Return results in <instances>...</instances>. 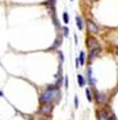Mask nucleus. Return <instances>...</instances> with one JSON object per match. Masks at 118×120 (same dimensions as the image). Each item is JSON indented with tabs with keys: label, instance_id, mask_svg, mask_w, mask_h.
<instances>
[{
	"label": "nucleus",
	"instance_id": "nucleus-1",
	"mask_svg": "<svg viewBox=\"0 0 118 120\" xmlns=\"http://www.w3.org/2000/svg\"><path fill=\"white\" fill-rule=\"evenodd\" d=\"M52 100H60V91L59 90H46L39 96V102L42 104H49Z\"/></svg>",
	"mask_w": 118,
	"mask_h": 120
},
{
	"label": "nucleus",
	"instance_id": "nucleus-2",
	"mask_svg": "<svg viewBox=\"0 0 118 120\" xmlns=\"http://www.w3.org/2000/svg\"><path fill=\"white\" fill-rule=\"evenodd\" d=\"M87 44H88V48H89L90 50L100 48V45H98V41H97L96 38H93V37H89V38L87 40Z\"/></svg>",
	"mask_w": 118,
	"mask_h": 120
},
{
	"label": "nucleus",
	"instance_id": "nucleus-3",
	"mask_svg": "<svg viewBox=\"0 0 118 120\" xmlns=\"http://www.w3.org/2000/svg\"><path fill=\"white\" fill-rule=\"evenodd\" d=\"M97 117H98V120H109L110 119V113L106 109H100L97 112Z\"/></svg>",
	"mask_w": 118,
	"mask_h": 120
},
{
	"label": "nucleus",
	"instance_id": "nucleus-4",
	"mask_svg": "<svg viewBox=\"0 0 118 120\" xmlns=\"http://www.w3.org/2000/svg\"><path fill=\"white\" fill-rule=\"evenodd\" d=\"M52 111V106L51 104H43V106L41 107V108H39V112L41 113H45V115H47V113H50Z\"/></svg>",
	"mask_w": 118,
	"mask_h": 120
},
{
	"label": "nucleus",
	"instance_id": "nucleus-5",
	"mask_svg": "<svg viewBox=\"0 0 118 120\" xmlns=\"http://www.w3.org/2000/svg\"><path fill=\"white\" fill-rule=\"evenodd\" d=\"M87 28H88V30H89L90 33H97L98 32V28L96 26V24H94L93 21H87Z\"/></svg>",
	"mask_w": 118,
	"mask_h": 120
},
{
	"label": "nucleus",
	"instance_id": "nucleus-6",
	"mask_svg": "<svg viewBox=\"0 0 118 120\" xmlns=\"http://www.w3.org/2000/svg\"><path fill=\"white\" fill-rule=\"evenodd\" d=\"M105 100H106V96H105V94H102V92H96V102L98 103V104H101V103H105Z\"/></svg>",
	"mask_w": 118,
	"mask_h": 120
},
{
	"label": "nucleus",
	"instance_id": "nucleus-7",
	"mask_svg": "<svg viewBox=\"0 0 118 120\" xmlns=\"http://www.w3.org/2000/svg\"><path fill=\"white\" fill-rule=\"evenodd\" d=\"M100 53H101V49H100V48H97V49H93V50H90L89 58H90V60H94V58H96V57H97Z\"/></svg>",
	"mask_w": 118,
	"mask_h": 120
},
{
	"label": "nucleus",
	"instance_id": "nucleus-8",
	"mask_svg": "<svg viewBox=\"0 0 118 120\" xmlns=\"http://www.w3.org/2000/svg\"><path fill=\"white\" fill-rule=\"evenodd\" d=\"M76 25H77V28H79V29H83V26H84L83 20H81L80 16H76Z\"/></svg>",
	"mask_w": 118,
	"mask_h": 120
},
{
	"label": "nucleus",
	"instance_id": "nucleus-9",
	"mask_svg": "<svg viewBox=\"0 0 118 120\" xmlns=\"http://www.w3.org/2000/svg\"><path fill=\"white\" fill-rule=\"evenodd\" d=\"M77 83H79V86L80 87H83L84 85H85V81H84V77L83 75H77Z\"/></svg>",
	"mask_w": 118,
	"mask_h": 120
},
{
	"label": "nucleus",
	"instance_id": "nucleus-10",
	"mask_svg": "<svg viewBox=\"0 0 118 120\" xmlns=\"http://www.w3.org/2000/svg\"><path fill=\"white\" fill-rule=\"evenodd\" d=\"M85 95H87V99L88 100H92V99H93V96H92V92H90V90H87V91H85Z\"/></svg>",
	"mask_w": 118,
	"mask_h": 120
},
{
	"label": "nucleus",
	"instance_id": "nucleus-11",
	"mask_svg": "<svg viewBox=\"0 0 118 120\" xmlns=\"http://www.w3.org/2000/svg\"><path fill=\"white\" fill-rule=\"evenodd\" d=\"M79 62H80V65H84V53H80Z\"/></svg>",
	"mask_w": 118,
	"mask_h": 120
},
{
	"label": "nucleus",
	"instance_id": "nucleus-12",
	"mask_svg": "<svg viewBox=\"0 0 118 120\" xmlns=\"http://www.w3.org/2000/svg\"><path fill=\"white\" fill-rule=\"evenodd\" d=\"M63 21L66 22H68V15H67V12H64V13H63Z\"/></svg>",
	"mask_w": 118,
	"mask_h": 120
},
{
	"label": "nucleus",
	"instance_id": "nucleus-13",
	"mask_svg": "<svg viewBox=\"0 0 118 120\" xmlns=\"http://www.w3.org/2000/svg\"><path fill=\"white\" fill-rule=\"evenodd\" d=\"M63 32H64V36H68V33H69V30L67 28H63Z\"/></svg>",
	"mask_w": 118,
	"mask_h": 120
},
{
	"label": "nucleus",
	"instance_id": "nucleus-14",
	"mask_svg": "<svg viewBox=\"0 0 118 120\" xmlns=\"http://www.w3.org/2000/svg\"><path fill=\"white\" fill-rule=\"evenodd\" d=\"M79 106V100H77V96H75V107Z\"/></svg>",
	"mask_w": 118,
	"mask_h": 120
},
{
	"label": "nucleus",
	"instance_id": "nucleus-15",
	"mask_svg": "<svg viewBox=\"0 0 118 120\" xmlns=\"http://www.w3.org/2000/svg\"><path fill=\"white\" fill-rule=\"evenodd\" d=\"M64 86H66V87L68 86V81H67V78H66V81H64Z\"/></svg>",
	"mask_w": 118,
	"mask_h": 120
},
{
	"label": "nucleus",
	"instance_id": "nucleus-16",
	"mask_svg": "<svg viewBox=\"0 0 118 120\" xmlns=\"http://www.w3.org/2000/svg\"><path fill=\"white\" fill-rule=\"evenodd\" d=\"M1 95H3V92H1V91H0V96H1Z\"/></svg>",
	"mask_w": 118,
	"mask_h": 120
},
{
	"label": "nucleus",
	"instance_id": "nucleus-17",
	"mask_svg": "<svg viewBox=\"0 0 118 120\" xmlns=\"http://www.w3.org/2000/svg\"><path fill=\"white\" fill-rule=\"evenodd\" d=\"M117 54H118V48H117Z\"/></svg>",
	"mask_w": 118,
	"mask_h": 120
},
{
	"label": "nucleus",
	"instance_id": "nucleus-18",
	"mask_svg": "<svg viewBox=\"0 0 118 120\" xmlns=\"http://www.w3.org/2000/svg\"><path fill=\"white\" fill-rule=\"evenodd\" d=\"M88 1H90V0H88Z\"/></svg>",
	"mask_w": 118,
	"mask_h": 120
},
{
	"label": "nucleus",
	"instance_id": "nucleus-19",
	"mask_svg": "<svg viewBox=\"0 0 118 120\" xmlns=\"http://www.w3.org/2000/svg\"><path fill=\"white\" fill-rule=\"evenodd\" d=\"M42 120H45V119H42Z\"/></svg>",
	"mask_w": 118,
	"mask_h": 120
}]
</instances>
